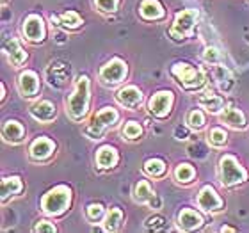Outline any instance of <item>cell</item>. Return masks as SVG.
Returning a JSON list of instances; mask_svg holds the SVG:
<instances>
[{"instance_id": "obj_1", "label": "cell", "mask_w": 249, "mask_h": 233, "mask_svg": "<svg viewBox=\"0 0 249 233\" xmlns=\"http://www.w3.org/2000/svg\"><path fill=\"white\" fill-rule=\"evenodd\" d=\"M89 109V78L86 75L78 77L73 91L66 100V112L73 121H80Z\"/></svg>"}, {"instance_id": "obj_2", "label": "cell", "mask_w": 249, "mask_h": 233, "mask_svg": "<svg viewBox=\"0 0 249 233\" xmlns=\"http://www.w3.org/2000/svg\"><path fill=\"white\" fill-rule=\"evenodd\" d=\"M71 203V191L66 185L53 187L41 199V210L47 215H61Z\"/></svg>"}, {"instance_id": "obj_3", "label": "cell", "mask_w": 249, "mask_h": 233, "mask_svg": "<svg viewBox=\"0 0 249 233\" xmlns=\"http://www.w3.org/2000/svg\"><path fill=\"white\" fill-rule=\"evenodd\" d=\"M219 175H221V183L224 187H231L237 183H242L248 178L246 169L239 164V161L233 155H224L219 161Z\"/></svg>"}, {"instance_id": "obj_4", "label": "cell", "mask_w": 249, "mask_h": 233, "mask_svg": "<svg viewBox=\"0 0 249 233\" xmlns=\"http://www.w3.org/2000/svg\"><path fill=\"white\" fill-rule=\"evenodd\" d=\"M118 119H120L118 110L112 109V107H105V109H102L100 112H96L93 116L89 126L86 128V135H88L89 139H102L105 130L114 126Z\"/></svg>"}, {"instance_id": "obj_5", "label": "cell", "mask_w": 249, "mask_h": 233, "mask_svg": "<svg viewBox=\"0 0 249 233\" xmlns=\"http://www.w3.org/2000/svg\"><path fill=\"white\" fill-rule=\"evenodd\" d=\"M173 75L180 80L183 88L187 89H197L201 88L203 84H205V73L201 70H196V68H192L191 64H187V62H178L173 66Z\"/></svg>"}, {"instance_id": "obj_6", "label": "cell", "mask_w": 249, "mask_h": 233, "mask_svg": "<svg viewBox=\"0 0 249 233\" xmlns=\"http://www.w3.org/2000/svg\"><path fill=\"white\" fill-rule=\"evenodd\" d=\"M197 20V9H187L178 13L175 21H173V27L169 29V34L175 39H183L191 34V31L194 29V23Z\"/></svg>"}, {"instance_id": "obj_7", "label": "cell", "mask_w": 249, "mask_h": 233, "mask_svg": "<svg viewBox=\"0 0 249 233\" xmlns=\"http://www.w3.org/2000/svg\"><path fill=\"white\" fill-rule=\"evenodd\" d=\"M124 77H126V64L121 59H110L100 70V80L107 86L120 84L121 80H124Z\"/></svg>"}, {"instance_id": "obj_8", "label": "cell", "mask_w": 249, "mask_h": 233, "mask_svg": "<svg viewBox=\"0 0 249 233\" xmlns=\"http://www.w3.org/2000/svg\"><path fill=\"white\" fill-rule=\"evenodd\" d=\"M173 105V93L169 91H160V93L153 94V98L150 100L148 104V109L155 118H164V116L169 114Z\"/></svg>"}, {"instance_id": "obj_9", "label": "cell", "mask_w": 249, "mask_h": 233, "mask_svg": "<svg viewBox=\"0 0 249 233\" xmlns=\"http://www.w3.org/2000/svg\"><path fill=\"white\" fill-rule=\"evenodd\" d=\"M197 207L201 208L203 212H215V210L223 208V199L217 196V192L213 191L212 187L207 185L197 194Z\"/></svg>"}, {"instance_id": "obj_10", "label": "cell", "mask_w": 249, "mask_h": 233, "mask_svg": "<svg viewBox=\"0 0 249 233\" xmlns=\"http://www.w3.org/2000/svg\"><path fill=\"white\" fill-rule=\"evenodd\" d=\"M23 36L32 43L43 41V37H45V25H43L41 16L31 15L23 21Z\"/></svg>"}, {"instance_id": "obj_11", "label": "cell", "mask_w": 249, "mask_h": 233, "mask_svg": "<svg viewBox=\"0 0 249 233\" xmlns=\"http://www.w3.org/2000/svg\"><path fill=\"white\" fill-rule=\"evenodd\" d=\"M18 91L23 98H32L39 91V78L34 72H23L18 77Z\"/></svg>"}, {"instance_id": "obj_12", "label": "cell", "mask_w": 249, "mask_h": 233, "mask_svg": "<svg viewBox=\"0 0 249 233\" xmlns=\"http://www.w3.org/2000/svg\"><path fill=\"white\" fill-rule=\"evenodd\" d=\"M53 150H55L53 141H50L48 137H39L31 144L29 155H31L32 161H47L48 157L53 153Z\"/></svg>"}, {"instance_id": "obj_13", "label": "cell", "mask_w": 249, "mask_h": 233, "mask_svg": "<svg viewBox=\"0 0 249 233\" xmlns=\"http://www.w3.org/2000/svg\"><path fill=\"white\" fill-rule=\"evenodd\" d=\"M201 224H203L201 214H197L196 210H192V208H183L182 212L178 214V228L183 230V232L197 230Z\"/></svg>"}, {"instance_id": "obj_14", "label": "cell", "mask_w": 249, "mask_h": 233, "mask_svg": "<svg viewBox=\"0 0 249 233\" xmlns=\"http://www.w3.org/2000/svg\"><path fill=\"white\" fill-rule=\"evenodd\" d=\"M116 100H118V104L126 107V109H134V107L141 105V102H142V93L137 88H134V86H128V88H123L118 91Z\"/></svg>"}, {"instance_id": "obj_15", "label": "cell", "mask_w": 249, "mask_h": 233, "mask_svg": "<svg viewBox=\"0 0 249 233\" xmlns=\"http://www.w3.org/2000/svg\"><path fill=\"white\" fill-rule=\"evenodd\" d=\"M70 77V66L64 64V62H53L47 68V78L48 82L55 86V88H61L64 86V82Z\"/></svg>"}, {"instance_id": "obj_16", "label": "cell", "mask_w": 249, "mask_h": 233, "mask_svg": "<svg viewBox=\"0 0 249 233\" xmlns=\"http://www.w3.org/2000/svg\"><path fill=\"white\" fill-rule=\"evenodd\" d=\"M221 123H224L226 126L233 130H244L246 128V116L240 112L239 109H233V107H228V109H223V112L219 114Z\"/></svg>"}, {"instance_id": "obj_17", "label": "cell", "mask_w": 249, "mask_h": 233, "mask_svg": "<svg viewBox=\"0 0 249 233\" xmlns=\"http://www.w3.org/2000/svg\"><path fill=\"white\" fill-rule=\"evenodd\" d=\"M31 116L36 121H41V123H50L53 118H55V105L52 102H47V100H41L31 107Z\"/></svg>"}, {"instance_id": "obj_18", "label": "cell", "mask_w": 249, "mask_h": 233, "mask_svg": "<svg viewBox=\"0 0 249 233\" xmlns=\"http://www.w3.org/2000/svg\"><path fill=\"white\" fill-rule=\"evenodd\" d=\"M4 52H5V55H7V59H9L11 64L16 68L21 66L27 59V54L23 52V48L20 47V43L16 41L15 37H11V39H7V41L4 43Z\"/></svg>"}, {"instance_id": "obj_19", "label": "cell", "mask_w": 249, "mask_h": 233, "mask_svg": "<svg viewBox=\"0 0 249 233\" xmlns=\"http://www.w3.org/2000/svg\"><path fill=\"white\" fill-rule=\"evenodd\" d=\"M197 104L199 107L210 112V114H221L224 109V100L217 94H213L212 91H207V93H203L197 100Z\"/></svg>"}, {"instance_id": "obj_20", "label": "cell", "mask_w": 249, "mask_h": 233, "mask_svg": "<svg viewBox=\"0 0 249 233\" xmlns=\"http://www.w3.org/2000/svg\"><path fill=\"white\" fill-rule=\"evenodd\" d=\"M2 135H4L5 143H11V144H16V143H21L23 137H25V130L18 121L15 119H9L5 121L4 128H2Z\"/></svg>"}, {"instance_id": "obj_21", "label": "cell", "mask_w": 249, "mask_h": 233, "mask_svg": "<svg viewBox=\"0 0 249 233\" xmlns=\"http://www.w3.org/2000/svg\"><path fill=\"white\" fill-rule=\"evenodd\" d=\"M96 164L100 169H110L118 164V151L112 146H102L96 153Z\"/></svg>"}, {"instance_id": "obj_22", "label": "cell", "mask_w": 249, "mask_h": 233, "mask_svg": "<svg viewBox=\"0 0 249 233\" xmlns=\"http://www.w3.org/2000/svg\"><path fill=\"white\" fill-rule=\"evenodd\" d=\"M23 189V183L18 176H9V178H4L2 183H0V192H2V201H7L9 196H15Z\"/></svg>"}, {"instance_id": "obj_23", "label": "cell", "mask_w": 249, "mask_h": 233, "mask_svg": "<svg viewBox=\"0 0 249 233\" xmlns=\"http://www.w3.org/2000/svg\"><path fill=\"white\" fill-rule=\"evenodd\" d=\"M139 11L144 20H159V18L164 16V9H162V5L157 0H144L141 4Z\"/></svg>"}, {"instance_id": "obj_24", "label": "cell", "mask_w": 249, "mask_h": 233, "mask_svg": "<svg viewBox=\"0 0 249 233\" xmlns=\"http://www.w3.org/2000/svg\"><path fill=\"white\" fill-rule=\"evenodd\" d=\"M121 224H123V212L120 208H110L107 215H105L104 228L107 232H118L121 228Z\"/></svg>"}, {"instance_id": "obj_25", "label": "cell", "mask_w": 249, "mask_h": 233, "mask_svg": "<svg viewBox=\"0 0 249 233\" xmlns=\"http://www.w3.org/2000/svg\"><path fill=\"white\" fill-rule=\"evenodd\" d=\"M134 197L137 203H150L153 197H155V192H153V189L150 187V183L144 180H141L137 185H135V192H134Z\"/></svg>"}, {"instance_id": "obj_26", "label": "cell", "mask_w": 249, "mask_h": 233, "mask_svg": "<svg viewBox=\"0 0 249 233\" xmlns=\"http://www.w3.org/2000/svg\"><path fill=\"white\" fill-rule=\"evenodd\" d=\"M144 173L151 178H160L164 173H166V162L160 161V159H150V161L144 162Z\"/></svg>"}, {"instance_id": "obj_27", "label": "cell", "mask_w": 249, "mask_h": 233, "mask_svg": "<svg viewBox=\"0 0 249 233\" xmlns=\"http://www.w3.org/2000/svg\"><path fill=\"white\" fill-rule=\"evenodd\" d=\"M215 77H217L219 88L223 89L224 93L231 91V88H233V77L230 75V72L226 70V68H224V66H219L217 68V73H215Z\"/></svg>"}, {"instance_id": "obj_28", "label": "cell", "mask_w": 249, "mask_h": 233, "mask_svg": "<svg viewBox=\"0 0 249 233\" xmlns=\"http://www.w3.org/2000/svg\"><path fill=\"white\" fill-rule=\"evenodd\" d=\"M226 139H228V135L223 128H212L208 132V144L212 148H223L226 144Z\"/></svg>"}, {"instance_id": "obj_29", "label": "cell", "mask_w": 249, "mask_h": 233, "mask_svg": "<svg viewBox=\"0 0 249 233\" xmlns=\"http://www.w3.org/2000/svg\"><path fill=\"white\" fill-rule=\"evenodd\" d=\"M194 175H196V171H194V167L189 166V164H180V166L175 169V178H177V181H180V183H189V181H192Z\"/></svg>"}, {"instance_id": "obj_30", "label": "cell", "mask_w": 249, "mask_h": 233, "mask_svg": "<svg viewBox=\"0 0 249 233\" xmlns=\"http://www.w3.org/2000/svg\"><path fill=\"white\" fill-rule=\"evenodd\" d=\"M123 137L124 139H128V141H135V139H139L141 135H142V126H141L137 121H128V123L123 126Z\"/></svg>"}, {"instance_id": "obj_31", "label": "cell", "mask_w": 249, "mask_h": 233, "mask_svg": "<svg viewBox=\"0 0 249 233\" xmlns=\"http://www.w3.org/2000/svg\"><path fill=\"white\" fill-rule=\"evenodd\" d=\"M61 25L66 27V29H77V27L82 25V18L75 11H68V13H62Z\"/></svg>"}, {"instance_id": "obj_32", "label": "cell", "mask_w": 249, "mask_h": 233, "mask_svg": "<svg viewBox=\"0 0 249 233\" xmlns=\"http://www.w3.org/2000/svg\"><path fill=\"white\" fill-rule=\"evenodd\" d=\"M187 125L191 126L192 130H201L205 126V116H203L201 110H191L189 114H187Z\"/></svg>"}, {"instance_id": "obj_33", "label": "cell", "mask_w": 249, "mask_h": 233, "mask_svg": "<svg viewBox=\"0 0 249 233\" xmlns=\"http://www.w3.org/2000/svg\"><path fill=\"white\" fill-rule=\"evenodd\" d=\"M118 4H120V0H94V5L98 7L100 13H114L118 9Z\"/></svg>"}, {"instance_id": "obj_34", "label": "cell", "mask_w": 249, "mask_h": 233, "mask_svg": "<svg viewBox=\"0 0 249 233\" xmlns=\"http://www.w3.org/2000/svg\"><path fill=\"white\" fill-rule=\"evenodd\" d=\"M203 61L207 64H219L221 62V52L215 47H208L203 52Z\"/></svg>"}, {"instance_id": "obj_35", "label": "cell", "mask_w": 249, "mask_h": 233, "mask_svg": "<svg viewBox=\"0 0 249 233\" xmlns=\"http://www.w3.org/2000/svg\"><path fill=\"white\" fill-rule=\"evenodd\" d=\"M86 215H88L89 221H100V219L104 217V207L100 205V203H93V205H89L88 210H86Z\"/></svg>"}, {"instance_id": "obj_36", "label": "cell", "mask_w": 249, "mask_h": 233, "mask_svg": "<svg viewBox=\"0 0 249 233\" xmlns=\"http://www.w3.org/2000/svg\"><path fill=\"white\" fill-rule=\"evenodd\" d=\"M34 232H36V233H43V232L53 233V232H55V226H53L52 223H48V221H39V223L34 226Z\"/></svg>"}, {"instance_id": "obj_37", "label": "cell", "mask_w": 249, "mask_h": 233, "mask_svg": "<svg viewBox=\"0 0 249 233\" xmlns=\"http://www.w3.org/2000/svg\"><path fill=\"white\" fill-rule=\"evenodd\" d=\"M221 232H233V228H230V226H223Z\"/></svg>"}]
</instances>
